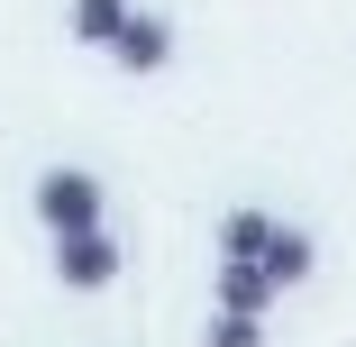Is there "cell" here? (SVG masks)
<instances>
[{
    "label": "cell",
    "instance_id": "cell-6",
    "mask_svg": "<svg viewBox=\"0 0 356 347\" xmlns=\"http://www.w3.org/2000/svg\"><path fill=\"white\" fill-rule=\"evenodd\" d=\"M137 10V0H64V37L74 46H110V28Z\"/></svg>",
    "mask_w": 356,
    "mask_h": 347
},
{
    "label": "cell",
    "instance_id": "cell-4",
    "mask_svg": "<svg viewBox=\"0 0 356 347\" xmlns=\"http://www.w3.org/2000/svg\"><path fill=\"white\" fill-rule=\"evenodd\" d=\"M55 274H64L74 293L119 284V238H110V229H74V238H55Z\"/></svg>",
    "mask_w": 356,
    "mask_h": 347
},
{
    "label": "cell",
    "instance_id": "cell-1",
    "mask_svg": "<svg viewBox=\"0 0 356 347\" xmlns=\"http://www.w3.org/2000/svg\"><path fill=\"white\" fill-rule=\"evenodd\" d=\"M220 256L256 265L274 293H283V284H311V265H320L311 229H293V220H265V211H229V229H220Z\"/></svg>",
    "mask_w": 356,
    "mask_h": 347
},
{
    "label": "cell",
    "instance_id": "cell-5",
    "mask_svg": "<svg viewBox=\"0 0 356 347\" xmlns=\"http://www.w3.org/2000/svg\"><path fill=\"white\" fill-rule=\"evenodd\" d=\"M210 293H220V311H247V320H265V311L283 302L265 274H256V265H238V256H220V284H210Z\"/></svg>",
    "mask_w": 356,
    "mask_h": 347
},
{
    "label": "cell",
    "instance_id": "cell-3",
    "mask_svg": "<svg viewBox=\"0 0 356 347\" xmlns=\"http://www.w3.org/2000/svg\"><path fill=\"white\" fill-rule=\"evenodd\" d=\"M101 55L119 64V74L147 83V74H165V64H174V19H165V10H128V19L110 28V46H101Z\"/></svg>",
    "mask_w": 356,
    "mask_h": 347
},
{
    "label": "cell",
    "instance_id": "cell-2",
    "mask_svg": "<svg viewBox=\"0 0 356 347\" xmlns=\"http://www.w3.org/2000/svg\"><path fill=\"white\" fill-rule=\"evenodd\" d=\"M101 211H110V192H101V174H92V165H46V174H37V220H46L55 238L101 229Z\"/></svg>",
    "mask_w": 356,
    "mask_h": 347
},
{
    "label": "cell",
    "instance_id": "cell-7",
    "mask_svg": "<svg viewBox=\"0 0 356 347\" xmlns=\"http://www.w3.org/2000/svg\"><path fill=\"white\" fill-rule=\"evenodd\" d=\"M201 347H265V320H247V311H210Z\"/></svg>",
    "mask_w": 356,
    "mask_h": 347
}]
</instances>
